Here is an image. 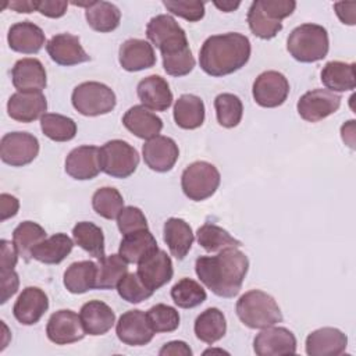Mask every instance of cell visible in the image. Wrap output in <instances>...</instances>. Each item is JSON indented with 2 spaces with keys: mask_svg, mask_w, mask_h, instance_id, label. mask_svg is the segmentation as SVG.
Returning a JSON list of instances; mask_svg holds the SVG:
<instances>
[{
  "mask_svg": "<svg viewBox=\"0 0 356 356\" xmlns=\"http://www.w3.org/2000/svg\"><path fill=\"white\" fill-rule=\"evenodd\" d=\"M248 270V256L238 248L220 250L216 256H200L195 261L199 280L220 298L236 296Z\"/></svg>",
  "mask_w": 356,
  "mask_h": 356,
  "instance_id": "1",
  "label": "cell"
},
{
  "mask_svg": "<svg viewBox=\"0 0 356 356\" xmlns=\"http://www.w3.org/2000/svg\"><path fill=\"white\" fill-rule=\"evenodd\" d=\"M250 42L238 32L213 35L207 38L199 51L200 68L210 76L229 75L249 61Z\"/></svg>",
  "mask_w": 356,
  "mask_h": 356,
  "instance_id": "2",
  "label": "cell"
},
{
  "mask_svg": "<svg viewBox=\"0 0 356 356\" xmlns=\"http://www.w3.org/2000/svg\"><path fill=\"white\" fill-rule=\"evenodd\" d=\"M236 316L249 328L263 330L282 321V313L275 299L260 291L245 292L236 302Z\"/></svg>",
  "mask_w": 356,
  "mask_h": 356,
  "instance_id": "3",
  "label": "cell"
},
{
  "mask_svg": "<svg viewBox=\"0 0 356 356\" xmlns=\"http://www.w3.org/2000/svg\"><path fill=\"white\" fill-rule=\"evenodd\" d=\"M330 40L324 26L317 24H302L288 36L286 50L300 63H316L328 54Z\"/></svg>",
  "mask_w": 356,
  "mask_h": 356,
  "instance_id": "4",
  "label": "cell"
},
{
  "mask_svg": "<svg viewBox=\"0 0 356 356\" xmlns=\"http://www.w3.org/2000/svg\"><path fill=\"white\" fill-rule=\"evenodd\" d=\"M71 102L79 114L97 117L113 111L117 104V97L110 86L102 82L89 81L74 88Z\"/></svg>",
  "mask_w": 356,
  "mask_h": 356,
  "instance_id": "5",
  "label": "cell"
},
{
  "mask_svg": "<svg viewBox=\"0 0 356 356\" xmlns=\"http://www.w3.org/2000/svg\"><path fill=\"white\" fill-rule=\"evenodd\" d=\"M221 175L216 165L207 161L189 164L181 175V188L186 197L202 202L216 193L220 186Z\"/></svg>",
  "mask_w": 356,
  "mask_h": 356,
  "instance_id": "6",
  "label": "cell"
},
{
  "mask_svg": "<svg viewBox=\"0 0 356 356\" xmlns=\"http://www.w3.org/2000/svg\"><path fill=\"white\" fill-rule=\"evenodd\" d=\"M100 168L113 178H128L139 164L138 150L125 140L113 139L99 149Z\"/></svg>",
  "mask_w": 356,
  "mask_h": 356,
  "instance_id": "7",
  "label": "cell"
},
{
  "mask_svg": "<svg viewBox=\"0 0 356 356\" xmlns=\"http://www.w3.org/2000/svg\"><path fill=\"white\" fill-rule=\"evenodd\" d=\"M39 153V140L28 132H8L0 140L1 161L11 167H24L32 163Z\"/></svg>",
  "mask_w": 356,
  "mask_h": 356,
  "instance_id": "8",
  "label": "cell"
},
{
  "mask_svg": "<svg viewBox=\"0 0 356 356\" xmlns=\"http://www.w3.org/2000/svg\"><path fill=\"white\" fill-rule=\"evenodd\" d=\"M252 95L254 102L266 108H274L286 100L289 95V82L278 71H264L253 82Z\"/></svg>",
  "mask_w": 356,
  "mask_h": 356,
  "instance_id": "9",
  "label": "cell"
},
{
  "mask_svg": "<svg viewBox=\"0 0 356 356\" xmlns=\"http://www.w3.org/2000/svg\"><path fill=\"white\" fill-rule=\"evenodd\" d=\"M163 57V68L171 76H185L195 67L186 33L177 35L159 46Z\"/></svg>",
  "mask_w": 356,
  "mask_h": 356,
  "instance_id": "10",
  "label": "cell"
},
{
  "mask_svg": "<svg viewBox=\"0 0 356 356\" xmlns=\"http://www.w3.org/2000/svg\"><path fill=\"white\" fill-rule=\"evenodd\" d=\"M341 96L328 89H313L298 100L299 115L309 122H317L334 114L341 106Z\"/></svg>",
  "mask_w": 356,
  "mask_h": 356,
  "instance_id": "11",
  "label": "cell"
},
{
  "mask_svg": "<svg viewBox=\"0 0 356 356\" xmlns=\"http://www.w3.org/2000/svg\"><path fill=\"white\" fill-rule=\"evenodd\" d=\"M115 334L125 345L143 346L153 339L156 332L150 325L147 314L142 310L134 309L120 316L115 325Z\"/></svg>",
  "mask_w": 356,
  "mask_h": 356,
  "instance_id": "12",
  "label": "cell"
},
{
  "mask_svg": "<svg viewBox=\"0 0 356 356\" xmlns=\"http://www.w3.org/2000/svg\"><path fill=\"white\" fill-rule=\"evenodd\" d=\"M136 274L145 286L154 292L171 281L174 274L172 261L164 250L156 249L138 263Z\"/></svg>",
  "mask_w": 356,
  "mask_h": 356,
  "instance_id": "13",
  "label": "cell"
},
{
  "mask_svg": "<svg viewBox=\"0 0 356 356\" xmlns=\"http://www.w3.org/2000/svg\"><path fill=\"white\" fill-rule=\"evenodd\" d=\"M46 334L56 345L74 343L86 335L81 317L68 309H61L50 316L46 325Z\"/></svg>",
  "mask_w": 356,
  "mask_h": 356,
  "instance_id": "14",
  "label": "cell"
},
{
  "mask_svg": "<svg viewBox=\"0 0 356 356\" xmlns=\"http://www.w3.org/2000/svg\"><path fill=\"white\" fill-rule=\"evenodd\" d=\"M253 350L259 356L293 355L296 352V338L285 327L263 328L253 339Z\"/></svg>",
  "mask_w": 356,
  "mask_h": 356,
  "instance_id": "15",
  "label": "cell"
},
{
  "mask_svg": "<svg viewBox=\"0 0 356 356\" xmlns=\"http://www.w3.org/2000/svg\"><path fill=\"white\" fill-rule=\"evenodd\" d=\"M142 156L145 164L150 170L156 172H167L175 165L179 157V149L174 139L157 135L145 142Z\"/></svg>",
  "mask_w": 356,
  "mask_h": 356,
  "instance_id": "16",
  "label": "cell"
},
{
  "mask_svg": "<svg viewBox=\"0 0 356 356\" xmlns=\"http://www.w3.org/2000/svg\"><path fill=\"white\" fill-rule=\"evenodd\" d=\"M46 50L56 64L64 67L78 65L90 60V56L82 47L79 38L71 33L54 35L47 42Z\"/></svg>",
  "mask_w": 356,
  "mask_h": 356,
  "instance_id": "17",
  "label": "cell"
},
{
  "mask_svg": "<svg viewBox=\"0 0 356 356\" xmlns=\"http://www.w3.org/2000/svg\"><path fill=\"white\" fill-rule=\"evenodd\" d=\"M46 110L47 100L42 92H15L7 102L8 115L24 124L42 118Z\"/></svg>",
  "mask_w": 356,
  "mask_h": 356,
  "instance_id": "18",
  "label": "cell"
},
{
  "mask_svg": "<svg viewBox=\"0 0 356 356\" xmlns=\"http://www.w3.org/2000/svg\"><path fill=\"white\" fill-rule=\"evenodd\" d=\"M49 309V298L38 286H26L14 303L13 314L22 325L36 324Z\"/></svg>",
  "mask_w": 356,
  "mask_h": 356,
  "instance_id": "19",
  "label": "cell"
},
{
  "mask_svg": "<svg viewBox=\"0 0 356 356\" xmlns=\"http://www.w3.org/2000/svg\"><path fill=\"white\" fill-rule=\"evenodd\" d=\"M100 171L99 147L96 146H78L72 149L65 159V172L74 179H93Z\"/></svg>",
  "mask_w": 356,
  "mask_h": 356,
  "instance_id": "20",
  "label": "cell"
},
{
  "mask_svg": "<svg viewBox=\"0 0 356 356\" xmlns=\"http://www.w3.org/2000/svg\"><path fill=\"white\" fill-rule=\"evenodd\" d=\"M348 337L338 328L323 327L312 331L306 338L309 356H338L345 352Z\"/></svg>",
  "mask_w": 356,
  "mask_h": 356,
  "instance_id": "21",
  "label": "cell"
},
{
  "mask_svg": "<svg viewBox=\"0 0 356 356\" xmlns=\"http://www.w3.org/2000/svg\"><path fill=\"white\" fill-rule=\"evenodd\" d=\"M13 85L18 92H42L47 85L46 70L38 58H21L11 70Z\"/></svg>",
  "mask_w": 356,
  "mask_h": 356,
  "instance_id": "22",
  "label": "cell"
},
{
  "mask_svg": "<svg viewBox=\"0 0 356 356\" xmlns=\"http://www.w3.org/2000/svg\"><path fill=\"white\" fill-rule=\"evenodd\" d=\"M7 42L11 50L22 54H36L46 43L40 26L31 21H21L8 29Z\"/></svg>",
  "mask_w": 356,
  "mask_h": 356,
  "instance_id": "23",
  "label": "cell"
},
{
  "mask_svg": "<svg viewBox=\"0 0 356 356\" xmlns=\"http://www.w3.org/2000/svg\"><path fill=\"white\" fill-rule=\"evenodd\" d=\"M136 93L142 106L153 111H165L174 100L168 82L160 75H149L139 81Z\"/></svg>",
  "mask_w": 356,
  "mask_h": 356,
  "instance_id": "24",
  "label": "cell"
},
{
  "mask_svg": "<svg viewBox=\"0 0 356 356\" xmlns=\"http://www.w3.org/2000/svg\"><path fill=\"white\" fill-rule=\"evenodd\" d=\"M118 61L129 72L152 68L156 64L154 49L147 40L128 39L120 46Z\"/></svg>",
  "mask_w": 356,
  "mask_h": 356,
  "instance_id": "25",
  "label": "cell"
},
{
  "mask_svg": "<svg viewBox=\"0 0 356 356\" xmlns=\"http://www.w3.org/2000/svg\"><path fill=\"white\" fill-rule=\"evenodd\" d=\"M79 317L85 332L93 337L106 334L115 323V313L102 300H89L82 305Z\"/></svg>",
  "mask_w": 356,
  "mask_h": 356,
  "instance_id": "26",
  "label": "cell"
},
{
  "mask_svg": "<svg viewBox=\"0 0 356 356\" xmlns=\"http://www.w3.org/2000/svg\"><path fill=\"white\" fill-rule=\"evenodd\" d=\"M124 127L140 139H152L163 129V121L142 104L132 106L122 117Z\"/></svg>",
  "mask_w": 356,
  "mask_h": 356,
  "instance_id": "27",
  "label": "cell"
},
{
  "mask_svg": "<svg viewBox=\"0 0 356 356\" xmlns=\"http://www.w3.org/2000/svg\"><path fill=\"white\" fill-rule=\"evenodd\" d=\"M163 236L170 253L178 260L185 259L195 239L191 225L185 220L177 217H171L164 222Z\"/></svg>",
  "mask_w": 356,
  "mask_h": 356,
  "instance_id": "28",
  "label": "cell"
},
{
  "mask_svg": "<svg viewBox=\"0 0 356 356\" xmlns=\"http://www.w3.org/2000/svg\"><path fill=\"white\" fill-rule=\"evenodd\" d=\"M204 103L191 93L181 95L174 104V121L182 129H196L204 122Z\"/></svg>",
  "mask_w": 356,
  "mask_h": 356,
  "instance_id": "29",
  "label": "cell"
},
{
  "mask_svg": "<svg viewBox=\"0 0 356 356\" xmlns=\"http://www.w3.org/2000/svg\"><path fill=\"white\" fill-rule=\"evenodd\" d=\"M156 249H159V246L153 234L149 229H140L124 235L118 248V254L127 263L138 264L145 256Z\"/></svg>",
  "mask_w": 356,
  "mask_h": 356,
  "instance_id": "30",
  "label": "cell"
},
{
  "mask_svg": "<svg viewBox=\"0 0 356 356\" xmlns=\"http://www.w3.org/2000/svg\"><path fill=\"white\" fill-rule=\"evenodd\" d=\"M97 263L90 260L75 261L64 273V286L71 293H85L96 288Z\"/></svg>",
  "mask_w": 356,
  "mask_h": 356,
  "instance_id": "31",
  "label": "cell"
},
{
  "mask_svg": "<svg viewBox=\"0 0 356 356\" xmlns=\"http://www.w3.org/2000/svg\"><path fill=\"white\" fill-rule=\"evenodd\" d=\"M321 82L331 92H348L356 86L355 63L328 61L321 70Z\"/></svg>",
  "mask_w": 356,
  "mask_h": 356,
  "instance_id": "32",
  "label": "cell"
},
{
  "mask_svg": "<svg viewBox=\"0 0 356 356\" xmlns=\"http://www.w3.org/2000/svg\"><path fill=\"white\" fill-rule=\"evenodd\" d=\"M196 338L204 343L213 345L220 341L227 332V321L222 312L217 307H209L202 312L193 325Z\"/></svg>",
  "mask_w": 356,
  "mask_h": 356,
  "instance_id": "33",
  "label": "cell"
},
{
  "mask_svg": "<svg viewBox=\"0 0 356 356\" xmlns=\"http://www.w3.org/2000/svg\"><path fill=\"white\" fill-rule=\"evenodd\" d=\"M85 18L93 31L107 33L118 28L121 11L115 4L108 1H90V4L86 7Z\"/></svg>",
  "mask_w": 356,
  "mask_h": 356,
  "instance_id": "34",
  "label": "cell"
},
{
  "mask_svg": "<svg viewBox=\"0 0 356 356\" xmlns=\"http://www.w3.org/2000/svg\"><path fill=\"white\" fill-rule=\"evenodd\" d=\"M72 248V239L67 234L58 232L36 245L32 249V259L44 264H58L71 253Z\"/></svg>",
  "mask_w": 356,
  "mask_h": 356,
  "instance_id": "35",
  "label": "cell"
},
{
  "mask_svg": "<svg viewBox=\"0 0 356 356\" xmlns=\"http://www.w3.org/2000/svg\"><path fill=\"white\" fill-rule=\"evenodd\" d=\"M74 242L95 259L100 260L106 256L104 235L100 227L89 221L76 222L72 228Z\"/></svg>",
  "mask_w": 356,
  "mask_h": 356,
  "instance_id": "36",
  "label": "cell"
},
{
  "mask_svg": "<svg viewBox=\"0 0 356 356\" xmlns=\"http://www.w3.org/2000/svg\"><path fill=\"white\" fill-rule=\"evenodd\" d=\"M46 239V231L42 225L33 221L19 222L13 232V243L25 261L32 259V249Z\"/></svg>",
  "mask_w": 356,
  "mask_h": 356,
  "instance_id": "37",
  "label": "cell"
},
{
  "mask_svg": "<svg viewBox=\"0 0 356 356\" xmlns=\"http://www.w3.org/2000/svg\"><path fill=\"white\" fill-rule=\"evenodd\" d=\"M197 243L207 252H220L228 248H239L242 242L235 239L228 231L216 224H203L196 232Z\"/></svg>",
  "mask_w": 356,
  "mask_h": 356,
  "instance_id": "38",
  "label": "cell"
},
{
  "mask_svg": "<svg viewBox=\"0 0 356 356\" xmlns=\"http://www.w3.org/2000/svg\"><path fill=\"white\" fill-rule=\"evenodd\" d=\"M128 273V263L120 254L104 256L97 263V289H114Z\"/></svg>",
  "mask_w": 356,
  "mask_h": 356,
  "instance_id": "39",
  "label": "cell"
},
{
  "mask_svg": "<svg viewBox=\"0 0 356 356\" xmlns=\"http://www.w3.org/2000/svg\"><path fill=\"white\" fill-rule=\"evenodd\" d=\"M40 128L42 132L54 142H68L76 135L75 121L67 115L56 113H46L40 118Z\"/></svg>",
  "mask_w": 356,
  "mask_h": 356,
  "instance_id": "40",
  "label": "cell"
},
{
  "mask_svg": "<svg viewBox=\"0 0 356 356\" xmlns=\"http://www.w3.org/2000/svg\"><path fill=\"white\" fill-rule=\"evenodd\" d=\"M171 298L178 307L193 309L206 300L207 293L197 281L182 278L171 288Z\"/></svg>",
  "mask_w": 356,
  "mask_h": 356,
  "instance_id": "41",
  "label": "cell"
},
{
  "mask_svg": "<svg viewBox=\"0 0 356 356\" xmlns=\"http://www.w3.org/2000/svg\"><path fill=\"white\" fill-rule=\"evenodd\" d=\"M214 108L217 121L224 128H234L242 120L243 104L236 95L220 93L214 99Z\"/></svg>",
  "mask_w": 356,
  "mask_h": 356,
  "instance_id": "42",
  "label": "cell"
},
{
  "mask_svg": "<svg viewBox=\"0 0 356 356\" xmlns=\"http://www.w3.org/2000/svg\"><path fill=\"white\" fill-rule=\"evenodd\" d=\"M93 210L106 220L117 218L120 211L124 209V199L118 189L111 186L99 188L92 196Z\"/></svg>",
  "mask_w": 356,
  "mask_h": 356,
  "instance_id": "43",
  "label": "cell"
},
{
  "mask_svg": "<svg viewBox=\"0 0 356 356\" xmlns=\"http://www.w3.org/2000/svg\"><path fill=\"white\" fill-rule=\"evenodd\" d=\"M246 19L252 33L260 39H273L282 29V22L268 18L261 10L259 0L250 4Z\"/></svg>",
  "mask_w": 356,
  "mask_h": 356,
  "instance_id": "44",
  "label": "cell"
},
{
  "mask_svg": "<svg viewBox=\"0 0 356 356\" xmlns=\"http://www.w3.org/2000/svg\"><path fill=\"white\" fill-rule=\"evenodd\" d=\"M184 32L185 31L179 26V24L168 14H159L153 17L146 26V36L157 49L165 40Z\"/></svg>",
  "mask_w": 356,
  "mask_h": 356,
  "instance_id": "45",
  "label": "cell"
},
{
  "mask_svg": "<svg viewBox=\"0 0 356 356\" xmlns=\"http://www.w3.org/2000/svg\"><path fill=\"white\" fill-rule=\"evenodd\" d=\"M146 314L154 332H172L179 327V313L172 306L159 303L152 306Z\"/></svg>",
  "mask_w": 356,
  "mask_h": 356,
  "instance_id": "46",
  "label": "cell"
},
{
  "mask_svg": "<svg viewBox=\"0 0 356 356\" xmlns=\"http://www.w3.org/2000/svg\"><path fill=\"white\" fill-rule=\"evenodd\" d=\"M117 291L128 303H140L153 295V291L145 286L136 273H127L118 282Z\"/></svg>",
  "mask_w": 356,
  "mask_h": 356,
  "instance_id": "47",
  "label": "cell"
},
{
  "mask_svg": "<svg viewBox=\"0 0 356 356\" xmlns=\"http://www.w3.org/2000/svg\"><path fill=\"white\" fill-rule=\"evenodd\" d=\"M164 7L174 15L189 22L200 21L204 17V3L197 0H164Z\"/></svg>",
  "mask_w": 356,
  "mask_h": 356,
  "instance_id": "48",
  "label": "cell"
},
{
  "mask_svg": "<svg viewBox=\"0 0 356 356\" xmlns=\"http://www.w3.org/2000/svg\"><path fill=\"white\" fill-rule=\"evenodd\" d=\"M117 227L122 235H127L140 229H147V220L139 207L127 206L117 216Z\"/></svg>",
  "mask_w": 356,
  "mask_h": 356,
  "instance_id": "49",
  "label": "cell"
},
{
  "mask_svg": "<svg viewBox=\"0 0 356 356\" xmlns=\"http://www.w3.org/2000/svg\"><path fill=\"white\" fill-rule=\"evenodd\" d=\"M259 1L266 15L280 22L284 18L289 17L296 8V1H292V0H259Z\"/></svg>",
  "mask_w": 356,
  "mask_h": 356,
  "instance_id": "50",
  "label": "cell"
},
{
  "mask_svg": "<svg viewBox=\"0 0 356 356\" xmlns=\"http://www.w3.org/2000/svg\"><path fill=\"white\" fill-rule=\"evenodd\" d=\"M0 278H1V300L0 303H6L13 295L17 293L19 278L18 274L14 271V268H0Z\"/></svg>",
  "mask_w": 356,
  "mask_h": 356,
  "instance_id": "51",
  "label": "cell"
},
{
  "mask_svg": "<svg viewBox=\"0 0 356 356\" xmlns=\"http://www.w3.org/2000/svg\"><path fill=\"white\" fill-rule=\"evenodd\" d=\"M68 7L67 1L61 0H42L36 1V11L49 18H60L65 14Z\"/></svg>",
  "mask_w": 356,
  "mask_h": 356,
  "instance_id": "52",
  "label": "cell"
},
{
  "mask_svg": "<svg viewBox=\"0 0 356 356\" xmlns=\"http://www.w3.org/2000/svg\"><path fill=\"white\" fill-rule=\"evenodd\" d=\"M0 245H1V256H0V268H4V270H8V268H14L15 264H17V260H18V252L14 246V243L6 241V239H1L0 241Z\"/></svg>",
  "mask_w": 356,
  "mask_h": 356,
  "instance_id": "53",
  "label": "cell"
},
{
  "mask_svg": "<svg viewBox=\"0 0 356 356\" xmlns=\"http://www.w3.org/2000/svg\"><path fill=\"white\" fill-rule=\"evenodd\" d=\"M160 356H192V349L184 341H170L159 350Z\"/></svg>",
  "mask_w": 356,
  "mask_h": 356,
  "instance_id": "54",
  "label": "cell"
},
{
  "mask_svg": "<svg viewBox=\"0 0 356 356\" xmlns=\"http://www.w3.org/2000/svg\"><path fill=\"white\" fill-rule=\"evenodd\" d=\"M0 209H1L0 221H6L7 218H11V217H14L18 213L19 202L13 195L1 193L0 195Z\"/></svg>",
  "mask_w": 356,
  "mask_h": 356,
  "instance_id": "55",
  "label": "cell"
},
{
  "mask_svg": "<svg viewBox=\"0 0 356 356\" xmlns=\"http://www.w3.org/2000/svg\"><path fill=\"white\" fill-rule=\"evenodd\" d=\"M355 8H356V3H345V1H339L334 4V10L338 15V18L346 24V25H355L356 22V15H355Z\"/></svg>",
  "mask_w": 356,
  "mask_h": 356,
  "instance_id": "56",
  "label": "cell"
},
{
  "mask_svg": "<svg viewBox=\"0 0 356 356\" xmlns=\"http://www.w3.org/2000/svg\"><path fill=\"white\" fill-rule=\"evenodd\" d=\"M353 128H355V121H353V120L348 121L346 124H343V125L341 127L342 139H343V142H345L350 149L355 147V135H353L355 129H353Z\"/></svg>",
  "mask_w": 356,
  "mask_h": 356,
  "instance_id": "57",
  "label": "cell"
},
{
  "mask_svg": "<svg viewBox=\"0 0 356 356\" xmlns=\"http://www.w3.org/2000/svg\"><path fill=\"white\" fill-rule=\"evenodd\" d=\"M10 8H13L17 13H32L33 10H36V1H11Z\"/></svg>",
  "mask_w": 356,
  "mask_h": 356,
  "instance_id": "58",
  "label": "cell"
},
{
  "mask_svg": "<svg viewBox=\"0 0 356 356\" xmlns=\"http://www.w3.org/2000/svg\"><path fill=\"white\" fill-rule=\"evenodd\" d=\"M214 6L217 7V8H220L221 11H224V13H231V11H234V10H236L239 6H241V3L239 1H222V3H220V1H214Z\"/></svg>",
  "mask_w": 356,
  "mask_h": 356,
  "instance_id": "59",
  "label": "cell"
}]
</instances>
